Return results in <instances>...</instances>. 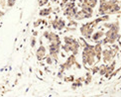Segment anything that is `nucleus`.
Listing matches in <instances>:
<instances>
[{
  "mask_svg": "<svg viewBox=\"0 0 121 97\" xmlns=\"http://www.w3.org/2000/svg\"><path fill=\"white\" fill-rule=\"evenodd\" d=\"M82 63L84 65L92 66L95 63V51L94 46L86 45L82 51Z\"/></svg>",
  "mask_w": 121,
  "mask_h": 97,
  "instance_id": "f257e3e1",
  "label": "nucleus"
},
{
  "mask_svg": "<svg viewBox=\"0 0 121 97\" xmlns=\"http://www.w3.org/2000/svg\"><path fill=\"white\" fill-rule=\"evenodd\" d=\"M80 34H82L85 39H91V35L93 34L94 27L91 23H86L80 26Z\"/></svg>",
  "mask_w": 121,
  "mask_h": 97,
  "instance_id": "f03ea898",
  "label": "nucleus"
},
{
  "mask_svg": "<svg viewBox=\"0 0 121 97\" xmlns=\"http://www.w3.org/2000/svg\"><path fill=\"white\" fill-rule=\"evenodd\" d=\"M75 63H77V58H75V55H69V57L68 58L67 62H65V63L60 64V72L63 73L65 70H68L69 68H72V66L75 65Z\"/></svg>",
  "mask_w": 121,
  "mask_h": 97,
  "instance_id": "7ed1b4c3",
  "label": "nucleus"
},
{
  "mask_svg": "<svg viewBox=\"0 0 121 97\" xmlns=\"http://www.w3.org/2000/svg\"><path fill=\"white\" fill-rule=\"evenodd\" d=\"M116 51H113L112 49H105L102 50V55H101V58L104 63H111V60L113 59V58L115 57L116 55Z\"/></svg>",
  "mask_w": 121,
  "mask_h": 97,
  "instance_id": "20e7f679",
  "label": "nucleus"
},
{
  "mask_svg": "<svg viewBox=\"0 0 121 97\" xmlns=\"http://www.w3.org/2000/svg\"><path fill=\"white\" fill-rule=\"evenodd\" d=\"M43 36H44V38H46L50 43H60V39L59 37V35L56 34L55 32L45 31Z\"/></svg>",
  "mask_w": 121,
  "mask_h": 97,
  "instance_id": "39448f33",
  "label": "nucleus"
},
{
  "mask_svg": "<svg viewBox=\"0 0 121 97\" xmlns=\"http://www.w3.org/2000/svg\"><path fill=\"white\" fill-rule=\"evenodd\" d=\"M52 26L54 29L56 30H63L65 26V20L62 19V18H56V20H54V21L52 22Z\"/></svg>",
  "mask_w": 121,
  "mask_h": 97,
  "instance_id": "423d86ee",
  "label": "nucleus"
},
{
  "mask_svg": "<svg viewBox=\"0 0 121 97\" xmlns=\"http://www.w3.org/2000/svg\"><path fill=\"white\" fill-rule=\"evenodd\" d=\"M47 55V50L44 46H41L36 52V57H37V59L38 60H43Z\"/></svg>",
  "mask_w": 121,
  "mask_h": 97,
  "instance_id": "0eeeda50",
  "label": "nucleus"
},
{
  "mask_svg": "<svg viewBox=\"0 0 121 97\" xmlns=\"http://www.w3.org/2000/svg\"><path fill=\"white\" fill-rule=\"evenodd\" d=\"M102 45L101 42H98L94 46V51H95V58H96V62H99L101 59V55H102Z\"/></svg>",
  "mask_w": 121,
  "mask_h": 97,
  "instance_id": "6e6552de",
  "label": "nucleus"
},
{
  "mask_svg": "<svg viewBox=\"0 0 121 97\" xmlns=\"http://www.w3.org/2000/svg\"><path fill=\"white\" fill-rule=\"evenodd\" d=\"M92 15H90V14H88V13H86V12H84L83 10H80V11H78L77 13H75V15H74V17H73V19H75V20H83V19H86V18H90Z\"/></svg>",
  "mask_w": 121,
  "mask_h": 97,
  "instance_id": "1a4fd4ad",
  "label": "nucleus"
},
{
  "mask_svg": "<svg viewBox=\"0 0 121 97\" xmlns=\"http://www.w3.org/2000/svg\"><path fill=\"white\" fill-rule=\"evenodd\" d=\"M104 36V32H102V31H97V32H95V33H93L92 35H91V40L93 41V42H95V43H98V42H100V39H101L102 37Z\"/></svg>",
  "mask_w": 121,
  "mask_h": 97,
  "instance_id": "9d476101",
  "label": "nucleus"
},
{
  "mask_svg": "<svg viewBox=\"0 0 121 97\" xmlns=\"http://www.w3.org/2000/svg\"><path fill=\"white\" fill-rule=\"evenodd\" d=\"M104 27H106L110 30H113L115 32L119 31V24L118 23H111V24H104Z\"/></svg>",
  "mask_w": 121,
  "mask_h": 97,
  "instance_id": "9b49d317",
  "label": "nucleus"
},
{
  "mask_svg": "<svg viewBox=\"0 0 121 97\" xmlns=\"http://www.w3.org/2000/svg\"><path fill=\"white\" fill-rule=\"evenodd\" d=\"M82 10H83L84 12H86V13H88V14H90V15H92V13H93V8L89 7L88 5L85 4L84 2L82 3Z\"/></svg>",
  "mask_w": 121,
  "mask_h": 97,
  "instance_id": "f8f14e48",
  "label": "nucleus"
},
{
  "mask_svg": "<svg viewBox=\"0 0 121 97\" xmlns=\"http://www.w3.org/2000/svg\"><path fill=\"white\" fill-rule=\"evenodd\" d=\"M52 13V8H44L42 10H40V16H48Z\"/></svg>",
  "mask_w": 121,
  "mask_h": 97,
  "instance_id": "ddd939ff",
  "label": "nucleus"
},
{
  "mask_svg": "<svg viewBox=\"0 0 121 97\" xmlns=\"http://www.w3.org/2000/svg\"><path fill=\"white\" fill-rule=\"evenodd\" d=\"M97 2H98V0H85V1H84L85 4H87L88 6L91 7V8H94L95 6H96Z\"/></svg>",
  "mask_w": 121,
  "mask_h": 97,
  "instance_id": "4468645a",
  "label": "nucleus"
},
{
  "mask_svg": "<svg viewBox=\"0 0 121 97\" xmlns=\"http://www.w3.org/2000/svg\"><path fill=\"white\" fill-rule=\"evenodd\" d=\"M74 39H73L72 37H64V43L65 44H69V45H72L74 42Z\"/></svg>",
  "mask_w": 121,
  "mask_h": 97,
  "instance_id": "2eb2a0df",
  "label": "nucleus"
},
{
  "mask_svg": "<svg viewBox=\"0 0 121 97\" xmlns=\"http://www.w3.org/2000/svg\"><path fill=\"white\" fill-rule=\"evenodd\" d=\"M98 73L100 75H104L105 73H106V64H103L99 67V70H98Z\"/></svg>",
  "mask_w": 121,
  "mask_h": 97,
  "instance_id": "dca6fc26",
  "label": "nucleus"
},
{
  "mask_svg": "<svg viewBox=\"0 0 121 97\" xmlns=\"http://www.w3.org/2000/svg\"><path fill=\"white\" fill-rule=\"evenodd\" d=\"M60 49H63L64 52L65 53H70V45L69 44H65L63 46H60Z\"/></svg>",
  "mask_w": 121,
  "mask_h": 97,
  "instance_id": "f3484780",
  "label": "nucleus"
},
{
  "mask_svg": "<svg viewBox=\"0 0 121 97\" xmlns=\"http://www.w3.org/2000/svg\"><path fill=\"white\" fill-rule=\"evenodd\" d=\"M91 74H90V73H87L86 74V77H85V79H83L84 80V83L85 84H89L90 83V81H91Z\"/></svg>",
  "mask_w": 121,
  "mask_h": 97,
  "instance_id": "a211bd4d",
  "label": "nucleus"
},
{
  "mask_svg": "<svg viewBox=\"0 0 121 97\" xmlns=\"http://www.w3.org/2000/svg\"><path fill=\"white\" fill-rule=\"evenodd\" d=\"M45 59H46V62H47V63L48 64H52L53 63V62H54V59L51 58V55H46V58H45Z\"/></svg>",
  "mask_w": 121,
  "mask_h": 97,
  "instance_id": "6ab92c4d",
  "label": "nucleus"
},
{
  "mask_svg": "<svg viewBox=\"0 0 121 97\" xmlns=\"http://www.w3.org/2000/svg\"><path fill=\"white\" fill-rule=\"evenodd\" d=\"M15 3H16V0H7V6L8 7H13Z\"/></svg>",
  "mask_w": 121,
  "mask_h": 97,
  "instance_id": "aec40b11",
  "label": "nucleus"
},
{
  "mask_svg": "<svg viewBox=\"0 0 121 97\" xmlns=\"http://www.w3.org/2000/svg\"><path fill=\"white\" fill-rule=\"evenodd\" d=\"M98 70H99V66H95L93 64L92 67H91V72L92 73H96V72H98Z\"/></svg>",
  "mask_w": 121,
  "mask_h": 97,
  "instance_id": "412c9836",
  "label": "nucleus"
},
{
  "mask_svg": "<svg viewBox=\"0 0 121 97\" xmlns=\"http://www.w3.org/2000/svg\"><path fill=\"white\" fill-rule=\"evenodd\" d=\"M49 0H39V6H44L48 3Z\"/></svg>",
  "mask_w": 121,
  "mask_h": 97,
  "instance_id": "4be33fe9",
  "label": "nucleus"
},
{
  "mask_svg": "<svg viewBox=\"0 0 121 97\" xmlns=\"http://www.w3.org/2000/svg\"><path fill=\"white\" fill-rule=\"evenodd\" d=\"M0 5H1L2 8H4L7 5V0H0Z\"/></svg>",
  "mask_w": 121,
  "mask_h": 97,
  "instance_id": "5701e85b",
  "label": "nucleus"
},
{
  "mask_svg": "<svg viewBox=\"0 0 121 97\" xmlns=\"http://www.w3.org/2000/svg\"><path fill=\"white\" fill-rule=\"evenodd\" d=\"M35 46H36V38L33 37V38L31 39V47H32V48H34Z\"/></svg>",
  "mask_w": 121,
  "mask_h": 97,
  "instance_id": "b1692460",
  "label": "nucleus"
},
{
  "mask_svg": "<svg viewBox=\"0 0 121 97\" xmlns=\"http://www.w3.org/2000/svg\"><path fill=\"white\" fill-rule=\"evenodd\" d=\"M73 76H70V77H68V78H65V81H73Z\"/></svg>",
  "mask_w": 121,
  "mask_h": 97,
  "instance_id": "393cba45",
  "label": "nucleus"
},
{
  "mask_svg": "<svg viewBox=\"0 0 121 97\" xmlns=\"http://www.w3.org/2000/svg\"><path fill=\"white\" fill-rule=\"evenodd\" d=\"M39 23H41V20H38V21H37L36 23H35V24H34V26H35V27H37V26H39Z\"/></svg>",
  "mask_w": 121,
  "mask_h": 97,
  "instance_id": "a878e982",
  "label": "nucleus"
},
{
  "mask_svg": "<svg viewBox=\"0 0 121 97\" xmlns=\"http://www.w3.org/2000/svg\"><path fill=\"white\" fill-rule=\"evenodd\" d=\"M99 1H100V3H103V2L106 1V0H99Z\"/></svg>",
  "mask_w": 121,
  "mask_h": 97,
  "instance_id": "bb28decb",
  "label": "nucleus"
},
{
  "mask_svg": "<svg viewBox=\"0 0 121 97\" xmlns=\"http://www.w3.org/2000/svg\"><path fill=\"white\" fill-rule=\"evenodd\" d=\"M78 1H79V2H80V3H83V2H84V1H85V0H78Z\"/></svg>",
  "mask_w": 121,
  "mask_h": 97,
  "instance_id": "cd10ccee",
  "label": "nucleus"
}]
</instances>
